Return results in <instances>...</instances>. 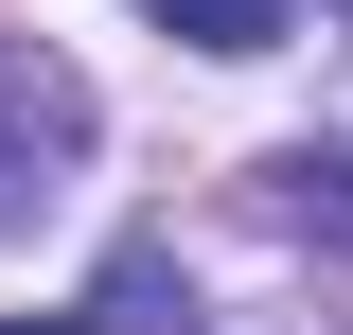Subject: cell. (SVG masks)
I'll list each match as a JSON object with an SVG mask.
<instances>
[{
    "label": "cell",
    "mask_w": 353,
    "mask_h": 335,
    "mask_svg": "<svg viewBox=\"0 0 353 335\" xmlns=\"http://www.w3.org/2000/svg\"><path fill=\"white\" fill-rule=\"evenodd\" d=\"M71 159H88V71L36 53V36H0V230H18Z\"/></svg>",
    "instance_id": "obj_1"
},
{
    "label": "cell",
    "mask_w": 353,
    "mask_h": 335,
    "mask_svg": "<svg viewBox=\"0 0 353 335\" xmlns=\"http://www.w3.org/2000/svg\"><path fill=\"white\" fill-rule=\"evenodd\" d=\"M88 335H194V283H176L159 247H124L106 283H88Z\"/></svg>",
    "instance_id": "obj_2"
},
{
    "label": "cell",
    "mask_w": 353,
    "mask_h": 335,
    "mask_svg": "<svg viewBox=\"0 0 353 335\" xmlns=\"http://www.w3.org/2000/svg\"><path fill=\"white\" fill-rule=\"evenodd\" d=\"M159 36H194V53H283V0H141Z\"/></svg>",
    "instance_id": "obj_3"
},
{
    "label": "cell",
    "mask_w": 353,
    "mask_h": 335,
    "mask_svg": "<svg viewBox=\"0 0 353 335\" xmlns=\"http://www.w3.org/2000/svg\"><path fill=\"white\" fill-rule=\"evenodd\" d=\"M283 212H301V230H353V159H318V141H301V159H283Z\"/></svg>",
    "instance_id": "obj_4"
},
{
    "label": "cell",
    "mask_w": 353,
    "mask_h": 335,
    "mask_svg": "<svg viewBox=\"0 0 353 335\" xmlns=\"http://www.w3.org/2000/svg\"><path fill=\"white\" fill-rule=\"evenodd\" d=\"M0 335H88V318H0Z\"/></svg>",
    "instance_id": "obj_5"
}]
</instances>
